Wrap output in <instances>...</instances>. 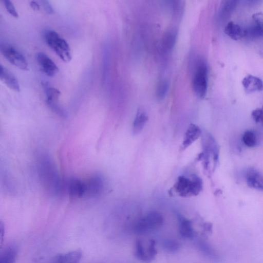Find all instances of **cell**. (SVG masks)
Masks as SVG:
<instances>
[{"label":"cell","mask_w":263,"mask_h":263,"mask_svg":"<svg viewBox=\"0 0 263 263\" xmlns=\"http://www.w3.org/2000/svg\"><path fill=\"white\" fill-rule=\"evenodd\" d=\"M157 253L156 250L155 246V242L151 241L147 249V254L148 259H153Z\"/></svg>","instance_id":"f546056e"},{"label":"cell","mask_w":263,"mask_h":263,"mask_svg":"<svg viewBox=\"0 0 263 263\" xmlns=\"http://www.w3.org/2000/svg\"><path fill=\"white\" fill-rule=\"evenodd\" d=\"M30 6L31 8L34 11H39L40 10V6L36 1H31L30 2Z\"/></svg>","instance_id":"1f68e13d"},{"label":"cell","mask_w":263,"mask_h":263,"mask_svg":"<svg viewBox=\"0 0 263 263\" xmlns=\"http://www.w3.org/2000/svg\"><path fill=\"white\" fill-rule=\"evenodd\" d=\"M17 250L15 246L9 245L5 248L0 257V263H15Z\"/></svg>","instance_id":"d6986e66"},{"label":"cell","mask_w":263,"mask_h":263,"mask_svg":"<svg viewBox=\"0 0 263 263\" xmlns=\"http://www.w3.org/2000/svg\"><path fill=\"white\" fill-rule=\"evenodd\" d=\"M242 140L244 144L248 147H253L256 143V138L254 133L251 130L245 132Z\"/></svg>","instance_id":"d4e9b609"},{"label":"cell","mask_w":263,"mask_h":263,"mask_svg":"<svg viewBox=\"0 0 263 263\" xmlns=\"http://www.w3.org/2000/svg\"><path fill=\"white\" fill-rule=\"evenodd\" d=\"M0 79L10 89L20 91L18 82L14 74L4 66L0 65Z\"/></svg>","instance_id":"8fae6325"},{"label":"cell","mask_w":263,"mask_h":263,"mask_svg":"<svg viewBox=\"0 0 263 263\" xmlns=\"http://www.w3.org/2000/svg\"><path fill=\"white\" fill-rule=\"evenodd\" d=\"M201 134L200 128L194 124H191L185 133L182 147L185 149L194 143Z\"/></svg>","instance_id":"e0dca14e"},{"label":"cell","mask_w":263,"mask_h":263,"mask_svg":"<svg viewBox=\"0 0 263 263\" xmlns=\"http://www.w3.org/2000/svg\"><path fill=\"white\" fill-rule=\"evenodd\" d=\"M2 2L7 11V12L14 17L17 18L18 17V13L13 4V3L9 0H3Z\"/></svg>","instance_id":"83f0119b"},{"label":"cell","mask_w":263,"mask_h":263,"mask_svg":"<svg viewBox=\"0 0 263 263\" xmlns=\"http://www.w3.org/2000/svg\"><path fill=\"white\" fill-rule=\"evenodd\" d=\"M252 118L256 123H262V110L261 108H257L253 110L251 114Z\"/></svg>","instance_id":"f1b7e54d"},{"label":"cell","mask_w":263,"mask_h":263,"mask_svg":"<svg viewBox=\"0 0 263 263\" xmlns=\"http://www.w3.org/2000/svg\"><path fill=\"white\" fill-rule=\"evenodd\" d=\"M224 32L233 40H239L245 37V27L234 22H229L224 27Z\"/></svg>","instance_id":"5bb4252c"},{"label":"cell","mask_w":263,"mask_h":263,"mask_svg":"<svg viewBox=\"0 0 263 263\" xmlns=\"http://www.w3.org/2000/svg\"><path fill=\"white\" fill-rule=\"evenodd\" d=\"M39 167L41 178L45 185L54 192L60 191L63 186L52 163L47 158L43 159Z\"/></svg>","instance_id":"277c9868"},{"label":"cell","mask_w":263,"mask_h":263,"mask_svg":"<svg viewBox=\"0 0 263 263\" xmlns=\"http://www.w3.org/2000/svg\"><path fill=\"white\" fill-rule=\"evenodd\" d=\"M208 73V68L205 61L202 59H198L195 65L192 87L194 93L200 98H203L206 93Z\"/></svg>","instance_id":"7a4b0ae2"},{"label":"cell","mask_w":263,"mask_h":263,"mask_svg":"<svg viewBox=\"0 0 263 263\" xmlns=\"http://www.w3.org/2000/svg\"><path fill=\"white\" fill-rule=\"evenodd\" d=\"M35 58L42 70L48 76L53 77L58 72L57 65L46 54L38 52Z\"/></svg>","instance_id":"9c48e42d"},{"label":"cell","mask_w":263,"mask_h":263,"mask_svg":"<svg viewBox=\"0 0 263 263\" xmlns=\"http://www.w3.org/2000/svg\"><path fill=\"white\" fill-rule=\"evenodd\" d=\"M135 255L138 258L142 260L148 259L146 250L140 240H137L136 243Z\"/></svg>","instance_id":"484cf974"},{"label":"cell","mask_w":263,"mask_h":263,"mask_svg":"<svg viewBox=\"0 0 263 263\" xmlns=\"http://www.w3.org/2000/svg\"><path fill=\"white\" fill-rule=\"evenodd\" d=\"M42 86L46 95L47 104L57 103V101L60 97L61 92L47 82L42 83Z\"/></svg>","instance_id":"ffe728a7"},{"label":"cell","mask_w":263,"mask_h":263,"mask_svg":"<svg viewBox=\"0 0 263 263\" xmlns=\"http://www.w3.org/2000/svg\"><path fill=\"white\" fill-rule=\"evenodd\" d=\"M237 1H225L221 4L219 15L222 18H226L231 14L237 6Z\"/></svg>","instance_id":"7402d4cb"},{"label":"cell","mask_w":263,"mask_h":263,"mask_svg":"<svg viewBox=\"0 0 263 263\" xmlns=\"http://www.w3.org/2000/svg\"><path fill=\"white\" fill-rule=\"evenodd\" d=\"M163 248L171 252L178 250L180 248V244L178 241L173 239H167L163 242Z\"/></svg>","instance_id":"4316f807"},{"label":"cell","mask_w":263,"mask_h":263,"mask_svg":"<svg viewBox=\"0 0 263 263\" xmlns=\"http://www.w3.org/2000/svg\"><path fill=\"white\" fill-rule=\"evenodd\" d=\"M261 109L262 110V121L261 123L263 124V106L262 107Z\"/></svg>","instance_id":"d6a6232c"},{"label":"cell","mask_w":263,"mask_h":263,"mask_svg":"<svg viewBox=\"0 0 263 263\" xmlns=\"http://www.w3.org/2000/svg\"><path fill=\"white\" fill-rule=\"evenodd\" d=\"M44 40L48 46L64 62L71 59L70 48L66 41L52 30H47L44 33Z\"/></svg>","instance_id":"6da1fadb"},{"label":"cell","mask_w":263,"mask_h":263,"mask_svg":"<svg viewBox=\"0 0 263 263\" xmlns=\"http://www.w3.org/2000/svg\"><path fill=\"white\" fill-rule=\"evenodd\" d=\"M245 177L247 185L254 189L263 191V175L253 168L246 171Z\"/></svg>","instance_id":"30bf717a"},{"label":"cell","mask_w":263,"mask_h":263,"mask_svg":"<svg viewBox=\"0 0 263 263\" xmlns=\"http://www.w3.org/2000/svg\"><path fill=\"white\" fill-rule=\"evenodd\" d=\"M63 187L71 197H81L86 195V182L78 178H72L68 179Z\"/></svg>","instance_id":"ba28073f"},{"label":"cell","mask_w":263,"mask_h":263,"mask_svg":"<svg viewBox=\"0 0 263 263\" xmlns=\"http://www.w3.org/2000/svg\"><path fill=\"white\" fill-rule=\"evenodd\" d=\"M85 182L86 185V195L95 196L101 192L103 189V181L99 175H93Z\"/></svg>","instance_id":"4fadbf2b"},{"label":"cell","mask_w":263,"mask_h":263,"mask_svg":"<svg viewBox=\"0 0 263 263\" xmlns=\"http://www.w3.org/2000/svg\"><path fill=\"white\" fill-rule=\"evenodd\" d=\"M179 231L180 235L185 238H192L194 231L191 222L182 216L178 217Z\"/></svg>","instance_id":"ac0fdd59"},{"label":"cell","mask_w":263,"mask_h":263,"mask_svg":"<svg viewBox=\"0 0 263 263\" xmlns=\"http://www.w3.org/2000/svg\"><path fill=\"white\" fill-rule=\"evenodd\" d=\"M199 248L201 251L209 258L218 261L219 256L214 249L208 242L202 241L199 243Z\"/></svg>","instance_id":"603a6c76"},{"label":"cell","mask_w":263,"mask_h":263,"mask_svg":"<svg viewBox=\"0 0 263 263\" xmlns=\"http://www.w3.org/2000/svg\"><path fill=\"white\" fill-rule=\"evenodd\" d=\"M163 222L162 215L158 212L152 211L138 220L135 226V231L141 234L160 228Z\"/></svg>","instance_id":"5b68a950"},{"label":"cell","mask_w":263,"mask_h":263,"mask_svg":"<svg viewBox=\"0 0 263 263\" xmlns=\"http://www.w3.org/2000/svg\"><path fill=\"white\" fill-rule=\"evenodd\" d=\"M177 37V30L175 27L168 29L164 33L161 42L164 52H170L174 48Z\"/></svg>","instance_id":"2e32d148"},{"label":"cell","mask_w":263,"mask_h":263,"mask_svg":"<svg viewBox=\"0 0 263 263\" xmlns=\"http://www.w3.org/2000/svg\"><path fill=\"white\" fill-rule=\"evenodd\" d=\"M146 114L143 111H138L135 117L133 124V133L137 134L141 132L147 121Z\"/></svg>","instance_id":"44dd1931"},{"label":"cell","mask_w":263,"mask_h":263,"mask_svg":"<svg viewBox=\"0 0 263 263\" xmlns=\"http://www.w3.org/2000/svg\"><path fill=\"white\" fill-rule=\"evenodd\" d=\"M242 84L248 92L261 91L263 90V82L259 78L248 74L242 81Z\"/></svg>","instance_id":"9a60e30c"},{"label":"cell","mask_w":263,"mask_h":263,"mask_svg":"<svg viewBox=\"0 0 263 263\" xmlns=\"http://www.w3.org/2000/svg\"><path fill=\"white\" fill-rule=\"evenodd\" d=\"M1 52L11 64L23 70H28V64L24 55L15 47L9 44L1 46Z\"/></svg>","instance_id":"8992f818"},{"label":"cell","mask_w":263,"mask_h":263,"mask_svg":"<svg viewBox=\"0 0 263 263\" xmlns=\"http://www.w3.org/2000/svg\"><path fill=\"white\" fill-rule=\"evenodd\" d=\"M202 189V180L196 176L191 179L184 176H179L174 184L176 192L183 197L197 195Z\"/></svg>","instance_id":"3957f363"},{"label":"cell","mask_w":263,"mask_h":263,"mask_svg":"<svg viewBox=\"0 0 263 263\" xmlns=\"http://www.w3.org/2000/svg\"><path fill=\"white\" fill-rule=\"evenodd\" d=\"M40 2L41 3L43 9L47 12V13L49 14L54 13V9L48 1L44 0L41 1Z\"/></svg>","instance_id":"4dcf8cb0"},{"label":"cell","mask_w":263,"mask_h":263,"mask_svg":"<svg viewBox=\"0 0 263 263\" xmlns=\"http://www.w3.org/2000/svg\"><path fill=\"white\" fill-rule=\"evenodd\" d=\"M82 257V251L73 250L56 255L51 263H79Z\"/></svg>","instance_id":"7c38bea8"},{"label":"cell","mask_w":263,"mask_h":263,"mask_svg":"<svg viewBox=\"0 0 263 263\" xmlns=\"http://www.w3.org/2000/svg\"><path fill=\"white\" fill-rule=\"evenodd\" d=\"M169 87V84L165 80H161L157 87L156 96L159 99H163L166 96Z\"/></svg>","instance_id":"cb8c5ba5"},{"label":"cell","mask_w":263,"mask_h":263,"mask_svg":"<svg viewBox=\"0 0 263 263\" xmlns=\"http://www.w3.org/2000/svg\"><path fill=\"white\" fill-rule=\"evenodd\" d=\"M245 38L254 40L263 36V12H257L252 16V21L246 27Z\"/></svg>","instance_id":"52a82bcc"}]
</instances>
